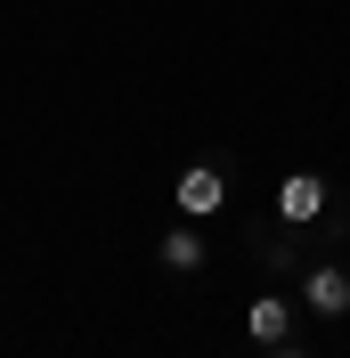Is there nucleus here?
<instances>
[{
	"label": "nucleus",
	"instance_id": "6",
	"mask_svg": "<svg viewBox=\"0 0 350 358\" xmlns=\"http://www.w3.org/2000/svg\"><path fill=\"white\" fill-rule=\"evenodd\" d=\"M253 252H261V268H302V245H293V228H253Z\"/></svg>",
	"mask_w": 350,
	"mask_h": 358
},
{
	"label": "nucleus",
	"instance_id": "7",
	"mask_svg": "<svg viewBox=\"0 0 350 358\" xmlns=\"http://www.w3.org/2000/svg\"><path fill=\"white\" fill-rule=\"evenodd\" d=\"M269 358H318V350H302V342H277V350H269Z\"/></svg>",
	"mask_w": 350,
	"mask_h": 358
},
{
	"label": "nucleus",
	"instance_id": "5",
	"mask_svg": "<svg viewBox=\"0 0 350 358\" xmlns=\"http://www.w3.org/2000/svg\"><path fill=\"white\" fill-rule=\"evenodd\" d=\"M244 334L269 342V350L293 342V293H253V301H244Z\"/></svg>",
	"mask_w": 350,
	"mask_h": 358
},
{
	"label": "nucleus",
	"instance_id": "3",
	"mask_svg": "<svg viewBox=\"0 0 350 358\" xmlns=\"http://www.w3.org/2000/svg\"><path fill=\"white\" fill-rule=\"evenodd\" d=\"M302 310L309 317H350V268L342 261H309L302 268Z\"/></svg>",
	"mask_w": 350,
	"mask_h": 358
},
{
	"label": "nucleus",
	"instance_id": "1",
	"mask_svg": "<svg viewBox=\"0 0 350 358\" xmlns=\"http://www.w3.org/2000/svg\"><path fill=\"white\" fill-rule=\"evenodd\" d=\"M172 203H179V220H212V212H228V171H220V163H188L179 187H172Z\"/></svg>",
	"mask_w": 350,
	"mask_h": 358
},
{
	"label": "nucleus",
	"instance_id": "4",
	"mask_svg": "<svg viewBox=\"0 0 350 358\" xmlns=\"http://www.w3.org/2000/svg\"><path fill=\"white\" fill-rule=\"evenodd\" d=\"M155 261L172 268V277H204V261H212V245H204V220H179V228H163Z\"/></svg>",
	"mask_w": 350,
	"mask_h": 358
},
{
	"label": "nucleus",
	"instance_id": "2",
	"mask_svg": "<svg viewBox=\"0 0 350 358\" xmlns=\"http://www.w3.org/2000/svg\"><path fill=\"white\" fill-rule=\"evenodd\" d=\"M326 179H318V171H285L277 179V220L285 228H318V220H326Z\"/></svg>",
	"mask_w": 350,
	"mask_h": 358
}]
</instances>
